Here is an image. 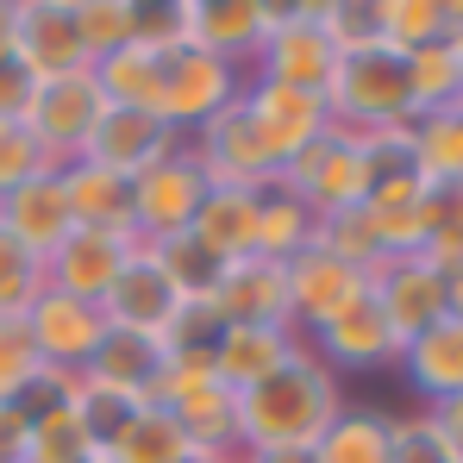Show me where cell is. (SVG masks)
Wrapping results in <instances>:
<instances>
[{"label": "cell", "instance_id": "1", "mask_svg": "<svg viewBox=\"0 0 463 463\" xmlns=\"http://www.w3.org/2000/svg\"><path fill=\"white\" fill-rule=\"evenodd\" d=\"M351 407L345 376H332L313 345H301L276 376L238 394V445L244 451H313L319 432Z\"/></svg>", "mask_w": 463, "mask_h": 463}, {"label": "cell", "instance_id": "2", "mask_svg": "<svg viewBox=\"0 0 463 463\" xmlns=\"http://www.w3.org/2000/svg\"><path fill=\"white\" fill-rule=\"evenodd\" d=\"M326 113H332V132H351V138H376V132L413 126L407 57H394L388 44L338 57L332 81H326Z\"/></svg>", "mask_w": 463, "mask_h": 463}, {"label": "cell", "instance_id": "3", "mask_svg": "<svg viewBox=\"0 0 463 463\" xmlns=\"http://www.w3.org/2000/svg\"><path fill=\"white\" fill-rule=\"evenodd\" d=\"M276 188L301 194L313 220L351 213V207L370 201V151H364V138H351V132H326V138H313L301 156H288V163L276 169Z\"/></svg>", "mask_w": 463, "mask_h": 463}, {"label": "cell", "instance_id": "4", "mask_svg": "<svg viewBox=\"0 0 463 463\" xmlns=\"http://www.w3.org/2000/svg\"><path fill=\"white\" fill-rule=\"evenodd\" d=\"M244 88H250V76H244L238 63H220V57H207V51H188V44H169L156 113H163L182 138H194L201 126H213L220 113H232V107L244 100Z\"/></svg>", "mask_w": 463, "mask_h": 463}, {"label": "cell", "instance_id": "5", "mask_svg": "<svg viewBox=\"0 0 463 463\" xmlns=\"http://www.w3.org/2000/svg\"><path fill=\"white\" fill-rule=\"evenodd\" d=\"M207 188H213V175L194 163L188 145L175 156H163L156 169H145L132 182V238L138 244H175V238H188Z\"/></svg>", "mask_w": 463, "mask_h": 463}, {"label": "cell", "instance_id": "6", "mask_svg": "<svg viewBox=\"0 0 463 463\" xmlns=\"http://www.w3.org/2000/svg\"><path fill=\"white\" fill-rule=\"evenodd\" d=\"M332 63H338V51H332L326 25H319V6H276L263 44L250 57V81H282V88L326 94Z\"/></svg>", "mask_w": 463, "mask_h": 463}, {"label": "cell", "instance_id": "7", "mask_svg": "<svg viewBox=\"0 0 463 463\" xmlns=\"http://www.w3.org/2000/svg\"><path fill=\"white\" fill-rule=\"evenodd\" d=\"M100 107H107V94H100L94 70H76V76H57V81H38L32 88L25 132H32V145L44 151L51 169H63V163H76L88 151V132H94Z\"/></svg>", "mask_w": 463, "mask_h": 463}, {"label": "cell", "instance_id": "8", "mask_svg": "<svg viewBox=\"0 0 463 463\" xmlns=\"http://www.w3.org/2000/svg\"><path fill=\"white\" fill-rule=\"evenodd\" d=\"M188 307V295H182V282L169 276V263H163V250L156 244H138L132 257H126V269H119V282L107 288V326H119V332H138V338H169V326H175V313Z\"/></svg>", "mask_w": 463, "mask_h": 463}, {"label": "cell", "instance_id": "9", "mask_svg": "<svg viewBox=\"0 0 463 463\" xmlns=\"http://www.w3.org/2000/svg\"><path fill=\"white\" fill-rule=\"evenodd\" d=\"M307 345L332 376H376V370H394L401 364V338L388 326L376 288H364L345 313H332L319 332H307Z\"/></svg>", "mask_w": 463, "mask_h": 463}, {"label": "cell", "instance_id": "10", "mask_svg": "<svg viewBox=\"0 0 463 463\" xmlns=\"http://www.w3.org/2000/svg\"><path fill=\"white\" fill-rule=\"evenodd\" d=\"M269 0H175L169 19H175V44L188 51H207L220 63H238L250 76V57L269 32Z\"/></svg>", "mask_w": 463, "mask_h": 463}, {"label": "cell", "instance_id": "11", "mask_svg": "<svg viewBox=\"0 0 463 463\" xmlns=\"http://www.w3.org/2000/svg\"><path fill=\"white\" fill-rule=\"evenodd\" d=\"M188 145L163 113H145V107H100V119H94V132H88V163H100L107 175H119V182H138L145 169H156L163 156H175Z\"/></svg>", "mask_w": 463, "mask_h": 463}, {"label": "cell", "instance_id": "12", "mask_svg": "<svg viewBox=\"0 0 463 463\" xmlns=\"http://www.w3.org/2000/svg\"><path fill=\"white\" fill-rule=\"evenodd\" d=\"M13 63L32 81H57L88 70L76 32V0H13Z\"/></svg>", "mask_w": 463, "mask_h": 463}, {"label": "cell", "instance_id": "13", "mask_svg": "<svg viewBox=\"0 0 463 463\" xmlns=\"http://www.w3.org/2000/svg\"><path fill=\"white\" fill-rule=\"evenodd\" d=\"M25 332H32V345H38V357H44L51 376H81L94 364L100 338H107V313L94 307V301L63 295V288H44L32 301V313H25Z\"/></svg>", "mask_w": 463, "mask_h": 463}, {"label": "cell", "instance_id": "14", "mask_svg": "<svg viewBox=\"0 0 463 463\" xmlns=\"http://www.w3.org/2000/svg\"><path fill=\"white\" fill-rule=\"evenodd\" d=\"M169 44H175V19H169V6H145L138 38H132V44H119L113 57H100V63H94L100 94H107L113 107H145V113H156V94H163V57H169Z\"/></svg>", "mask_w": 463, "mask_h": 463}, {"label": "cell", "instance_id": "15", "mask_svg": "<svg viewBox=\"0 0 463 463\" xmlns=\"http://www.w3.org/2000/svg\"><path fill=\"white\" fill-rule=\"evenodd\" d=\"M238 107L250 113V126H257V138L269 145V156H276V169H282L288 156H301V151L313 145V138H326V132H332L326 94H313V88H282V81H250Z\"/></svg>", "mask_w": 463, "mask_h": 463}, {"label": "cell", "instance_id": "16", "mask_svg": "<svg viewBox=\"0 0 463 463\" xmlns=\"http://www.w3.org/2000/svg\"><path fill=\"white\" fill-rule=\"evenodd\" d=\"M201 301L220 313V326H295V313H288V263H269V257L220 263V276H213V288Z\"/></svg>", "mask_w": 463, "mask_h": 463}, {"label": "cell", "instance_id": "17", "mask_svg": "<svg viewBox=\"0 0 463 463\" xmlns=\"http://www.w3.org/2000/svg\"><path fill=\"white\" fill-rule=\"evenodd\" d=\"M364 288H370V276L357 263H345L338 250H326L319 238H313L301 257H288V313H295V332L301 338L319 332L332 313H345Z\"/></svg>", "mask_w": 463, "mask_h": 463}, {"label": "cell", "instance_id": "18", "mask_svg": "<svg viewBox=\"0 0 463 463\" xmlns=\"http://www.w3.org/2000/svg\"><path fill=\"white\" fill-rule=\"evenodd\" d=\"M138 250V238L132 232H107V226H76L51 257H44V276H51V288H63V295H76V301H107V288L119 282V269H126V257Z\"/></svg>", "mask_w": 463, "mask_h": 463}, {"label": "cell", "instance_id": "19", "mask_svg": "<svg viewBox=\"0 0 463 463\" xmlns=\"http://www.w3.org/2000/svg\"><path fill=\"white\" fill-rule=\"evenodd\" d=\"M188 151H194V163H201L220 188H269V182H276V156L257 138V126H250L244 107L220 113L213 126H201V132L188 138Z\"/></svg>", "mask_w": 463, "mask_h": 463}, {"label": "cell", "instance_id": "20", "mask_svg": "<svg viewBox=\"0 0 463 463\" xmlns=\"http://www.w3.org/2000/svg\"><path fill=\"white\" fill-rule=\"evenodd\" d=\"M370 288H376V301H383L401 345L445 319V269L432 257H388L383 269L370 276Z\"/></svg>", "mask_w": 463, "mask_h": 463}, {"label": "cell", "instance_id": "21", "mask_svg": "<svg viewBox=\"0 0 463 463\" xmlns=\"http://www.w3.org/2000/svg\"><path fill=\"white\" fill-rule=\"evenodd\" d=\"M307 338L295 326H220L213 351H207V370L220 376V388L232 394H250L263 376H276Z\"/></svg>", "mask_w": 463, "mask_h": 463}, {"label": "cell", "instance_id": "22", "mask_svg": "<svg viewBox=\"0 0 463 463\" xmlns=\"http://www.w3.org/2000/svg\"><path fill=\"white\" fill-rule=\"evenodd\" d=\"M0 232L19 238L25 250L51 257L70 232H76V213H70V194H63V175L44 169L32 182H19L13 194H0Z\"/></svg>", "mask_w": 463, "mask_h": 463}, {"label": "cell", "instance_id": "23", "mask_svg": "<svg viewBox=\"0 0 463 463\" xmlns=\"http://www.w3.org/2000/svg\"><path fill=\"white\" fill-rule=\"evenodd\" d=\"M394 376L407 383L413 407H426V413L445 407L451 394H463V326H458V319H439L432 332L407 338Z\"/></svg>", "mask_w": 463, "mask_h": 463}, {"label": "cell", "instance_id": "24", "mask_svg": "<svg viewBox=\"0 0 463 463\" xmlns=\"http://www.w3.org/2000/svg\"><path fill=\"white\" fill-rule=\"evenodd\" d=\"M257 194H263V188H220V182L207 188V201H201V213H194V226H188V244H194L213 269L257 250Z\"/></svg>", "mask_w": 463, "mask_h": 463}, {"label": "cell", "instance_id": "25", "mask_svg": "<svg viewBox=\"0 0 463 463\" xmlns=\"http://www.w3.org/2000/svg\"><path fill=\"white\" fill-rule=\"evenodd\" d=\"M156 370H163V345H156V338H138V332L107 326V338H100V351H94V364H88L81 376L113 388V394H126V401H151Z\"/></svg>", "mask_w": 463, "mask_h": 463}, {"label": "cell", "instance_id": "26", "mask_svg": "<svg viewBox=\"0 0 463 463\" xmlns=\"http://www.w3.org/2000/svg\"><path fill=\"white\" fill-rule=\"evenodd\" d=\"M63 175V194H70V213H76V226H107V232H132V182H119V175H107L100 163H63L57 169Z\"/></svg>", "mask_w": 463, "mask_h": 463}, {"label": "cell", "instance_id": "27", "mask_svg": "<svg viewBox=\"0 0 463 463\" xmlns=\"http://www.w3.org/2000/svg\"><path fill=\"white\" fill-rule=\"evenodd\" d=\"M383 19V44L394 57H413L426 44H451L458 25V0H376Z\"/></svg>", "mask_w": 463, "mask_h": 463}, {"label": "cell", "instance_id": "28", "mask_svg": "<svg viewBox=\"0 0 463 463\" xmlns=\"http://www.w3.org/2000/svg\"><path fill=\"white\" fill-rule=\"evenodd\" d=\"M313 232H319V220L307 213V201L269 182V188L257 194V250H250V257L288 263V257H301L313 244Z\"/></svg>", "mask_w": 463, "mask_h": 463}, {"label": "cell", "instance_id": "29", "mask_svg": "<svg viewBox=\"0 0 463 463\" xmlns=\"http://www.w3.org/2000/svg\"><path fill=\"white\" fill-rule=\"evenodd\" d=\"M88 458H94V439H88V426L70 413L63 388L51 376V401L32 407V439H25V458L19 463H88Z\"/></svg>", "mask_w": 463, "mask_h": 463}, {"label": "cell", "instance_id": "30", "mask_svg": "<svg viewBox=\"0 0 463 463\" xmlns=\"http://www.w3.org/2000/svg\"><path fill=\"white\" fill-rule=\"evenodd\" d=\"M188 451H194L188 432H182L163 407H138V413L100 445V458H107V463H182Z\"/></svg>", "mask_w": 463, "mask_h": 463}, {"label": "cell", "instance_id": "31", "mask_svg": "<svg viewBox=\"0 0 463 463\" xmlns=\"http://www.w3.org/2000/svg\"><path fill=\"white\" fill-rule=\"evenodd\" d=\"M313 463H388V413L351 401V407L319 432Z\"/></svg>", "mask_w": 463, "mask_h": 463}, {"label": "cell", "instance_id": "32", "mask_svg": "<svg viewBox=\"0 0 463 463\" xmlns=\"http://www.w3.org/2000/svg\"><path fill=\"white\" fill-rule=\"evenodd\" d=\"M407 151L426 182H463V107L458 113H426L407 126Z\"/></svg>", "mask_w": 463, "mask_h": 463}, {"label": "cell", "instance_id": "33", "mask_svg": "<svg viewBox=\"0 0 463 463\" xmlns=\"http://www.w3.org/2000/svg\"><path fill=\"white\" fill-rule=\"evenodd\" d=\"M145 25V0H76V32L88 51V70L100 57H113L119 44H132Z\"/></svg>", "mask_w": 463, "mask_h": 463}, {"label": "cell", "instance_id": "34", "mask_svg": "<svg viewBox=\"0 0 463 463\" xmlns=\"http://www.w3.org/2000/svg\"><path fill=\"white\" fill-rule=\"evenodd\" d=\"M407 88H413V119H426V113H458L463 107V76H458L451 44L413 51V57H407Z\"/></svg>", "mask_w": 463, "mask_h": 463}, {"label": "cell", "instance_id": "35", "mask_svg": "<svg viewBox=\"0 0 463 463\" xmlns=\"http://www.w3.org/2000/svg\"><path fill=\"white\" fill-rule=\"evenodd\" d=\"M44 383H51V370H44V357H38L25 319H0V407L32 401Z\"/></svg>", "mask_w": 463, "mask_h": 463}, {"label": "cell", "instance_id": "36", "mask_svg": "<svg viewBox=\"0 0 463 463\" xmlns=\"http://www.w3.org/2000/svg\"><path fill=\"white\" fill-rule=\"evenodd\" d=\"M51 288V276H44V257L38 250H25L19 238H6L0 232V319H25L32 301Z\"/></svg>", "mask_w": 463, "mask_h": 463}, {"label": "cell", "instance_id": "37", "mask_svg": "<svg viewBox=\"0 0 463 463\" xmlns=\"http://www.w3.org/2000/svg\"><path fill=\"white\" fill-rule=\"evenodd\" d=\"M388 463H458L439 420L426 407H407V413H388Z\"/></svg>", "mask_w": 463, "mask_h": 463}, {"label": "cell", "instance_id": "38", "mask_svg": "<svg viewBox=\"0 0 463 463\" xmlns=\"http://www.w3.org/2000/svg\"><path fill=\"white\" fill-rule=\"evenodd\" d=\"M319 25H326V38H332V51H338V57L383 44V19H376V0H364V6H351V0H338V6H319Z\"/></svg>", "mask_w": 463, "mask_h": 463}, {"label": "cell", "instance_id": "39", "mask_svg": "<svg viewBox=\"0 0 463 463\" xmlns=\"http://www.w3.org/2000/svg\"><path fill=\"white\" fill-rule=\"evenodd\" d=\"M44 169H51V163L32 145L25 126H0V194H13L19 182H32V175H44Z\"/></svg>", "mask_w": 463, "mask_h": 463}, {"label": "cell", "instance_id": "40", "mask_svg": "<svg viewBox=\"0 0 463 463\" xmlns=\"http://www.w3.org/2000/svg\"><path fill=\"white\" fill-rule=\"evenodd\" d=\"M32 88H38V81L25 76L19 63H0V126H25V107H32Z\"/></svg>", "mask_w": 463, "mask_h": 463}, {"label": "cell", "instance_id": "41", "mask_svg": "<svg viewBox=\"0 0 463 463\" xmlns=\"http://www.w3.org/2000/svg\"><path fill=\"white\" fill-rule=\"evenodd\" d=\"M25 439H32V407H25V401L0 407V463L25 458Z\"/></svg>", "mask_w": 463, "mask_h": 463}, {"label": "cell", "instance_id": "42", "mask_svg": "<svg viewBox=\"0 0 463 463\" xmlns=\"http://www.w3.org/2000/svg\"><path fill=\"white\" fill-rule=\"evenodd\" d=\"M432 420H439V432H445V445H451V458L463 463V394H451L445 407H432Z\"/></svg>", "mask_w": 463, "mask_h": 463}, {"label": "cell", "instance_id": "43", "mask_svg": "<svg viewBox=\"0 0 463 463\" xmlns=\"http://www.w3.org/2000/svg\"><path fill=\"white\" fill-rule=\"evenodd\" d=\"M445 319H458V326H463V263L445 276Z\"/></svg>", "mask_w": 463, "mask_h": 463}, {"label": "cell", "instance_id": "44", "mask_svg": "<svg viewBox=\"0 0 463 463\" xmlns=\"http://www.w3.org/2000/svg\"><path fill=\"white\" fill-rule=\"evenodd\" d=\"M238 463H313V451H244Z\"/></svg>", "mask_w": 463, "mask_h": 463}, {"label": "cell", "instance_id": "45", "mask_svg": "<svg viewBox=\"0 0 463 463\" xmlns=\"http://www.w3.org/2000/svg\"><path fill=\"white\" fill-rule=\"evenodd\" d=\"M0 63H13V0H0Z\"/></svg>", "mask_w": 463, "mask_h": 463}, {"label": "cell", "instance_id": "46", "mask_svg": "<svg viewBox=\"0 0 463 463\" xmlns=\"http://www.w3.org/2000/svg\"><path fill=\"white\" fill-rule=\"evenodd\" d=\"M244 458V445H226V451H188L182 463H238Z\"/></svg>", "mask_w": 463, "mask_h": 463}, {"label": "cell", "instance_id": "47", "mask_svg": "<svg viewBox=\"0 0 463 463\" xmlns=\"http://www.w3.org/2000/svg\"><path fill=\"white\" fill-rule=\"evenodd\" d=\"M451 57H458V76H463V6H458V25H451Z\"/></svg>", "mask_w": 463, "mask_h": 463}, {"label": "cell", "instance_id": "48", "mask_svg": "<svg viewBox=\"0 0 463 463\" xmlns=\"http://www.w3.org/2000/svg\"><path fill=\"white\" fill-rule=\"evenodd\" d=\"M88 463H107V458H100V451H94V458H88Z\"/></svg>", "mask_w": 463, "mask_h": 463}]
</instances>
